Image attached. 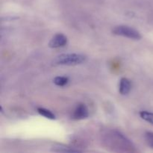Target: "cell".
I'll list each match as a JSON object with an SVG mask.
<instances>
[{
  "label": "cell",
  "instance_id": "obj_9",
  "mask_svg": "<svg viewBox=\"0 0 153 153\" xmlns=\"http://www.w3.org/2000/svg\"><path fill=\"white\" fill-rule=\"evenodd\" d=\"M140 116L143 120L153 125V113L152 112L147 111H142L140 112Z\"/></svg>",
  "mask_w": 153,
  "mask_h": 153
},
{
  "label": "cell",
  "instance_id": "obj_4",
  "mask_svg": "<svg viewBox=\"0 0 153 153\" xmlns=\"http://www.w3.org/2000/svg\"><path fill=\"white\" fill-rule=\"evenodd\" d=\"M88 116H89V111L88 107L83 103H80L73 111L72 118L76 120H81L86 119Z\"/></svg>",
  "mask_w": 153,
  "mask_h": 153
},
{
  "label": "cell",
  "instance_id": "obj_1",
  "mask_svg": "<svg viewBox=\"0 0 153 153\" xmlns=\"http://www.w3.org/2000/svg\"><path fill=\"white\" fill-rule=\"evenodd\" d=\"M104 141L108 146L118 152H133L134 146L132 143L118 131H111L105 136Z\"/></svg>",
  "mask_w": 153,
  "mask_h": 153
},
{
  "label": "cell",
  "instance_id": "obj_5",
  "mask_svg": "<svg viewBox=\"0 0 153 153\" xmlns=\"http://www.w3.org/2000/svg\"><path fill=\"white\" fill-rule=\"evenodd\" d=\"M67 43V37L61 33H58L54 35L49 41V46L50 48L56 49V48L64 47Z\"/></svg>",
  "mask_w": 153,
  "mask_h": 153
},
{
  "label": "cell",
  "instance_id": "obj_7",
  "mask_svg": "<svg viewBox=\"0 0 153 153\" xmlns=\"http://www.w3.org/2000/svg\"><path fill=\"white\" fill-rule=\"evenodd\" d=\"M37 111L41 116L44 117L45 118H47L49 120H55L56 118L55 115L51 111L44 108H37Z\"/></svg>",
  "mask_w": 153,
  "mask_h": 153
},
{
  "label": "cell",
  "instance_id": "obj_3",
  "mask_svg": "<svg viewBox=\"0 0 153 153\" xmlns=\"http://www.w3.org/2000/svg\"><path fill=\"white\" fill-rule=\"evenodd\" d=\"M113 33L116 35L122 36L127 38L132 39V40H138L141 39V34L137 30L134 29L132 27L128 25H117L115 26L113 29Z\"/></svg>",
  "mask_w": 153,
  "mask_h": 153
},
{
  "label": "cell",
  "instance_id": "obj_11",
  "mask_svg": "<svg viewBox=\"0 0 153 153\" xmlns=\"http://www.w3.org/2000/svg\"><path fill=\"white\" fill-rule=\"evenodd\" d=\"M145 139H146V143H148V145L153 149V132H152V131H146L145 133Z\"/></svg>",
  "mask_w": 153,
  "mask_h": 153
},
{
  "label": "cell",
  "instance_id": "obj_2",
  "mask_svg": "<svg viewBox=\"0 0 153 153\" xmlns=\"http://www.w3.org/2000/svg\"><path fill=\"white\" fill-rule=\"evenodd\" d=\"M86 60V57L81 54L67 53L62 54L57 56L53 61L55 65L74 66L84 63Z\"/></svg>",
  "mask_w": 153,
  "mask_h": 153
},
{
  "label": "cell",
  "instance_id": "obj_6",
  "mask_svg": "<svg viewBox=\"0 0 153 153\" xmlns=\"http://www.w3.org/2000/svg\"><path fill=\"white\" fill-rule=\"evenodd\" d=\"M131 89V83L126 78H122L120 82L119 91L121 95H127Z\"/></svg>",
  "mask_w": 153,
  "mask_h": 153
},
{
  "label": "cell",
  "instance_id": "obj_10",
  "mask_svg": "<svg viewBox=\"0 0 153 153\" xmlns=\"http://www.w3.org/2000/svg\"><path fill=\"white\" fill-rule=\"evenodd\" d=\"M57 149H53L52 151L54 152H81L80 150H78V149H68V147H61V146H59V147H56Z\"/></svg>",
  "mask_w": 153,
  "mask_h": 153
},
{
  "label": "cell",
  "instance_id": "obj_8",
  "mask_svg": "<svg viewBox=\"0 0 153 153\" xmlns=\"http://www.w3.org/2000/svg\"><path fill=\"white\" fill-rule=\"evenodd\" d=\"M53 82L57 86L64 87L67 85L69 82V79L66 76H57L54 79Z\"/></svg>",
  "mask_w": 153,
  "mask_h": 153
}]
</instances>
